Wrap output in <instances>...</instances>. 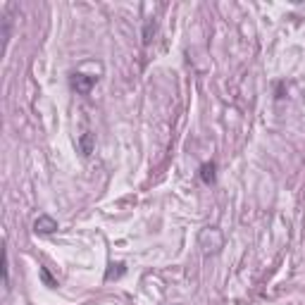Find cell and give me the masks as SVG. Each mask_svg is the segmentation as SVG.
Masks as SVG:
<instances>
[{
    "label": "cell",
    "instance_id": "cell-5",
    "mask_svg": "<svg viewBox=\"0 0 305 305\" xmlns=\"http://www.w3.org/2000/svg\"><path fill=\"white\" fill-rule=\"evenodd\" d=\"M124 263H112L110 267H107V272H105V281H112V279H119V277H124Z\"/></svg>",
    "mask_w": 305,
    "mask_h": 305
},
{
    "label": "cell",
    "instance_id": "cell-7",
    "mask_svg": "<svg viewBox=\"0 0 305 305\" xmlns=\"http://www.w3.org/2000/svg\"><path fill=\"white\" fill-rule=\"evenodd\" d=\"M201 179L205 181V184H212V181H215V162H205V165L201 167Z\"/></svg>",
    "mask_w": 305,
    "mask_h": 305
},
{
    "label": "cell",
    "instance_id": "cell-1",
    "mask_svg": "<svg viewBox=\"0 0 305 305\" xmlns=\"http://www.w3.org/2000/svg\"><path fill=\"white\" fill-rule=\"evenodd\" d=\"M201 243H203V248H205V253H217V250L222 248V234H220V229H215V227L205 229L201 234Z\"/></svg>",
    "mask_w": 305,
    "mask_h": 305
},
{
    "label": "cell",
    "instance_id": "cell-3",
    "mask_svg": "<svg viewBox=\"0 0 305 305\" xmlns=\"http://www.w3.org/2000/svg\"><path fill=\"white\" fill-rule=\"evenodd\" d=\"M34 231H36V234L48 236V234H53V231H57V222L53 220V217H48V215H41L34 222Z\"/></svg>",
    "mask_w": 305,
    "mask_h": 305
},
{
    "label": "cell",
    "instance_id": "cell-2",
    "mask_svg": "<svg viewBox=\"0 0 305 305\" xmlns=\"http://www.w3.org/2000/svg\"><path fill=\"white\" fill-rule=\"evenodd\" d=\"M70 83H72V89H74L76 93L86 96V93H91V89L96 86V76H89V74H72Z\"/></svg>",
    "mask_w": 305,
    "mask_h": 305
},
{
    "label": "cell",
    "instance_id": "cell-8",
    "mask_svg": "<svg viewBox=\"0 0 305 305\" xmlns=\"http://www.w3.org/2000/svg\"><path fill=\"white\" fill-rule=\"evenodd\" d=\"M41 277H43V281H46V284H48V286H55V281H53V279H50L48 270H41Z\"/></svg>",
    "mask_w": 305,
    "mask_h": 305
},
{
    "label": "cell",
    "instance_id": "cell-4",
    "mask_svg": "<svg viewBox=\"0 0 305 305\" xmlns=\"http://www.w3.org/2000/svg\"><path fill=\"white\" fill-rule=\"evenodd\" d=\"M10 293V257H7V248L3 250V296Z\"/></svg>",
    "mask_w": 305,
    "mask_h": 305
},
{
    "label": "cell",
    "instance_id": "cell-6",
    "mask_svg": "<svg viewBox=\"0 0 305 305\" xmlns=\"http://www.w3.org/2000/svg\"><path fill=\"white\" fill-rule=\"evenodd\" d=\"M79 152H81L83 158H89L91 152H93V136L89 132L81 134V139H79Z\"/></svg>",
    "mask_w": 305,
    "mask_h": 305
}]
</instances>
